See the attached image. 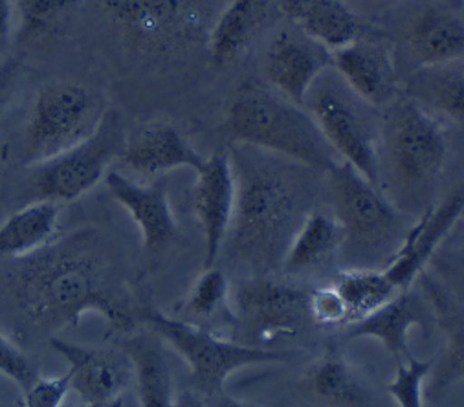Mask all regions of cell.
<instances>
[{"label": "cell", "instance_id": "23", "mask_svg": "<svg viewBox=\"0 0 464 407\" xmlns=\"http://www.w3.org/2000/svg\"><path fill=\"white\" fill-rule=\"evenodd\" d=\"M343 233L329 208H314L292 237L279 272L288 279L314 276L342 257Z\"/></svg>", "mask_w": 464, "mask_h": 407}, {"label": "cell", "instance_id": "43", "mask_svg": "<svg viewBox=\"0 0 464 407\" xmlns=\"http://www.w3.org/2000/svg\"><path fill=\"white\" fill-rule=\"evenodd\" d=\"M77 407H98V405H85V403H83V405H77Z\"/></svg>", "mask_w": 464, "mask_h": 407}, {"label": "cell", "instance_id": "18", "mask_svg": "<svg viewBox=\"0 0 464 407\" xmlns=\"http://www.w3.org/2000/svg\"><path fill=\"white\" fill-rule=\"evenodd\" d=\"M464 211V184L446 195L433 209L417 218L402 244L399 254L380 268L383 279L395 294H401L413 286L426 266L431 263L433 256L440 248V244L459 220Z\"/></svg>", "mask_w": 464, "mask_h": 407}, {"label": "cell", "instance_id": "40", "mask_svg": "<svg viewBox=\"0 0 464 407\" xmlns=\"http://www.w3.org/2000/svg\"><path fill=\"white\" fill-rule=\"evenodd\" d=\"M206 403H208L209 407H256V405H252V403H246V402H243V400H237V398H234L231 394H227V391L222 392V394H217V396L208 398Z\"/></svg>", "mask_w": 464, "mask_h": 407}, {"label": "cell", "instance_id": "31", "mask_svg": "<svg viewBox=\"0 0 464 407\" xmlns=\"http://www.w3.org/2000/svg\"><path fill=\"white\" fill-rule=\"evenodd\" d=\"M177 312L180 319L195 325L220 317L222 314L234 317V310H231V285L226 274L217 266L206 268Z\"/></svg>", "mask_w": 464, "mask_h": 407}, {"label": "cell", "instance_id": "11", "mask_svg": "<svg viewBox=\"0 0 464 407\" xmlns=\"http://www.w3.org/2000/svg\"><path fill=\"white\" fill-rule=\"evenodd\" d=\"M120 39L136 53L162 55L206 41L226 3L215 0H100Z\"/></svg>", "mask_w": 464, "mask_h": 407}, {"label": "cell", "instance_id": "6", "mask_svg": "<svg viewBox=\"0 0 464 407\" xmlns=\"http://www.w3.org/2000/svg\"><path fill=\"white\" fill-rule=\"evenodd\" d=\"M107 111L103 96L83 83H44L17 134L5 145V160L19 170L41 164L94 134Z\"/></svg>", "mask_w": 464, "mask_h": 407}, {"label": "cell", "instance_id": "24", "mask_svg": "<svg viewBox=\"0 0 464 407\" xmlns=\"http://www.w3.org/2000/svg\"><path fill=\"white\" fill-rule=\"evenodd\" d=\"M402 94L444 127L464 129V61L415 70L402 81Z\"/></svg>", "mask_w": 464, "mask_h": 407}, {"label": "cell", "instance_id": "12", "mask_svg": "<svg viewBox=\"0 0 464 407\" xmlns=\"http://www.w3.org/2000/svg\"><path fill=\"white\" fill-rule=\"evenodd\" d=\"M313 288L288 277L254 276L231 290L236 333L254 336L250 345L274 349L283 336H297L308 323Z\"/></svg>", "mask_w": 464, "mask_h": 407}, {"label": "cell", "instance_id": "27", "mask_svg": "<svg viewBox=\"0 0 464 407\" xmlns=\"http://www.w3.org/2000/svg\"><path fill=\"white\" fill-rule=\"evenodd\" d=\"M132 362L140 407H175L171 369L164 342L154 334H134L121 344Z\"/></svg>", "mask_w": 464, "mask_h": 407}, {"label": "cell", "instance_id": "41", "mask_svg": "<svg viewBox=\"0 0 464 407\" xmlns=\"http://www.w3.org/2000/svg\"><path fill=\"white\" fill-rule=\"evenodd\" d=\"M175 407H209V405L197 392H180L175 398Z\"/></svg>", "mask_w": 464, "mask_h": 407}, {"label": "cell", "instance_id": "16", "mask_svg": "<svg viewBox=\"0 0 464 407\" xmlns=\"http://www.w3.org/2000/svg\"><path fill=\"white\" fill-rule=\"evenodd\" d=\"M52 349L68 363L70 391L85 405L105 407L125 392L134 382V367L127 353L120 349L77 345L53 336Z\"/></svg>", "mask_w": 464, "mask_h": 407}, {"label": "cell", "instance_id": "21", "mask_svg": "<svg viewBox=\"0 0 464 407\" xmlns=\"http://www.w3.org/2000/svg\"><path fill=\"white\" fill-rule=\"evenodd\" d=\"M281 19L276 0H227L208 37L209 59L217 66L236 63Z\"/></svg>", "mask_w": 464, "mask_h": 407}, {"label": "cell", "instance_id": "19", "mask_svg": "<svg viewBox=\"0 0 464 407\" xmlns=\"http://www.w3.org/2000/svg\"><path fill=\"white\" fill-rule=\"evenodd\" d=\"M237 184L229 152H213L197 171L191 191L193 211L204 233V265L215 266L234 220Z\"/></svg>", "mask_w": 464, "mask_h": 407}, {"label": "cell", "instance_id": "4", "mask_svg": "<svg viewBox=\"0 0 464 407\" xmlns=\"http://www.w3.org/2000/svg\"><path fill=\"white\" fill-rule=\"evenodd\" d=\"M222 132L231 143L270 152L314 173L325 175L342 164L306 109L261 79L243 81L231 94Z\"/></svg>", "mask_w": 464, "mask_h": 407}, {"label": "cell", "instance_id": "34", "mask_svg": "<svg viewBox=\"0 0 464 407\" xmlns=\"http://www.w3.org/2000/svg\"><path fill=\"white\" fill-rule=\"evenodd\" d=\"M0 374L15 382L23 392L39 378V367L14 340L0 333Z\"/></svg>", "mask_w": 464, "mask_h": 407}, {"label": "cell", "instance_id": "5", "mask_svg": "<svg viewBox=\"0 0 464 407\" xmlns=\"http://www.w3.org/2000/svg\"><path fill=\"white\" fill-rule=\"evenodd\" d=\"M327 208L343 233L342 257L349 268H383L402 248L411 229L401 213L374 184L347 164L324 175Z\"/></svg>", "mask_w": 464, "mask_h": 407}, {"label": "cell", "instance_id": "38", "mask_svg": "<svg viewBox=\"0 0 464 407\" xmlns=\"http://www.w3.org/2000/svg\"><path fill=\"white\" fill-rule=\"evenodd\" d=\"M402 0H345V5L367 24H374L385 12Z\"/></svg>", "mask_w": 464, "mask_h": 407}, {"label": "cell", "instance_id": "10", "mask_svg": "<svg viewBox=\"0 0 464 407\" xmlns=\"http://www.w3.org/2000/svg\"><path fill=\"white\" fill-rule=\"evenodd\" d=\"M303 107L343 164L378 188L380 109L358 96L333 66L318 75Z\"/></svg>", "mask_w": 464, "mask_h": 407}, {"label": "cell", "instance_id": "1", "mask_svg": "<svg viewBox=\"0 0 464 407\" xmlns=\"http://www.w3.org/2000/svg\"><path fill=\"white\" fill-rule=\"evenodd\" d=\"M0 296L24 334L53 338L77 327L85 314H100L120 331L134 329L127 265L98 228L53 237L37 252L0 265Z\"/></svg>", "mask_w": 464, "mask_h": 407}, {"label": "cell", "instance_id": "2", "mask_svg": "<svg viewBox=\"0 0 464 407\" xmlns=\"http://www.w3.org/2000/svg\"><path fill=\"white\" fill-rule=\"evenodd\" d=\"M229 158L237 199L224 248H231L256 276H270L279 270L304 217L316 208L308 179L314 171L241 143H234Z\"/></svg>", "mask_w": 464, "mask_h": 407}, {"label": "cell", "instance_id": "37", "mask_svg": "<svg viewBox=\"0 0 464 407\" xmlns=\"http://www.w3.org/2000/svg\"><path fill=\"white\" fill-rule=\"evenodd\" d=\"M24 83V64L19 57L8 55L0 61V116L17 100Z\"/></svg>", "mask_w": 464, "mask_h": 407}, {"label": "cell", "instance_id": "20", "mask_svg": "<svg viewBox=\"0 0 464 407\" xmlns=\"http://www.w3.org/2000/svg\"><path fill=\"white\" fill-rule=\"evenodd\" d=\"M121 164L143 177H166L175 170L200 171L208 156L200 154L182 131L166 120H149L127 131Z\"/></svg>", "mask_w": 464, "mask_h": 407}, {"label": "cell", "instance_id": "30", "mask_svg": "<svg viewBox=\"0 0 464 407\" xmlns=\"http://www.w3.org/2000/svg\"><path fill=\"white\" fill-rule=\"evenodd\" d=\"M333 286L347 308L349 325L369 315L397 296L383 279L380 268L340 270L333 279Z\"/></svg>", "mask_w": 464, "mask_h": 407}, {"label": "cell", "instance_id": "17", "mask_svg": "<svg viewBox=\"0 0 464 407\" xmlns=\"http://www.w3.org/2000/svg\"><path fill=\"white\" fill-rule=\"evenodd\" d=\"M415 327L426 336H430L437 327L433 308L417 283L369 315L351 323L343 329V334L347 340L371 338L380 342L383 351L399 365L413 358L408 340L410 331Z\"/></svg>", "mask_w": 464, "mask_h": 407}, {"label": "cell", "instance_id": "15", "mask_svg": "<svg viewBox=\"0 0 464 407\" xmlns=\"http://www.w3.org/2000/svg\"><path fill=\"white\" fill-rule=\"evenodd\" d=\"M111 197L129 213L141 235V248L149 257H160L179 238V224L169 200L166 177L140 184L123 173L109 171L103 179Z\"/></svg>", "mask_w": 464, "mask_h": 407}, {"label": "cell", "instance_id": "25", "mask_svg": "<svg viewBox=\"0 0 464 407\" xmlns=\"http://www.w3.org/2000/svg\"><path fill=\"white\" fill-rule=\"evenodd\" d=\"M276 3L283 19L299 26L331 52L347 46L369 26L345 5V0H276Z\"/></svg>", "mask_w": 464, "mask_h": 407}, {"label": "cell", "instance_id": "14", "mask_svg": "<svg viewBox=\"0 0 464 407\" xmlns=\"http://www.w3.org/2000/svg\"><path fill=\"white\" fill-rule=\"evenodd\" d=\"M333 68L358 96L380 111L402 94L392 44L371 24L358 39L333 52Z\"/></svg>", "mask_w": 464, "mask_h": 407}, {"label": "cell", "instance_id": "7", "mask_svg": "<svg viewBox=\"0 0 464 407\" xmlns=\"http://www.w3.org/2000/svg\"><path fill=\"white\" fill-rule=\"evenodd\" d=\"M127 129L118 111L109 109L100 127L82 143L64 152L21 170L23 179L17 189V208L50 202L70 204L94 189L109 173V168L121 158Z\"/></svg>", "mask_w": 464, "mask_h": 407}, {"label": "cell", "instance_id": "13", "mask_svg": "<svg viewBox=\"0 0 464 407\" xmlns=\"http://www.w3.org/2000/svg\"><path fill=\"white\" fill-rule=\"evenodd\" d=\"M329 66H333V52L286 19H281L259 46L263 83L299 105Z\"/></svg>", "mask_w": 464, "mask_h": 407}, {"label": "cell", "instance_id": "42", "mask_svg": "<svg viewBox=\"0 0 464 407\" xmlns=\"http://www.w3.org/2000/svg\"><path fill=\"white\" fill-rule=\"evenodd\" d=\"M105 407H121V403H120V400H116V402H112V403H109Z\"/></svg>", "mask_w": 464, "mask_h": 407}, {"label": "cell", "instance_id": "36", "mask_svg": "<svg viewBox=\"0 0 464 407\" xmlns=\"http://www.w3.org/2000/svg\"><path fill=\"white\" fill-rule=\"evenodd\" d=\"M431 263L442 265V268H446L448 272H464V211L440 244V248L433 256Z\"/></svg>", "mask_w": 464, "mask_h": 407}, {"label": "cell", "instance_id": "22", "mask_svg": "<svg viewBox=\"0 0 464 407\" xmlns=\"http://www.w3.org/2000/svg\"><path fill=\"white\" fill-rule=\"evenodd\" d=\"M417 285L426 294L437 327L444 334V349L437 362H431V371L426 380V396L437 398L453 383L464 380V305L437 277L422 272Z\"/></svg>", "mask_w": 464, "mask_h": 407}, {"label": "cell", "instance_id": "33", "mask_svg": "<svg viewBox=\"0 0 464 407\" xmlns=\"http://www.w3.org/2000/svg\"><path fill=\"white\" fill-rule=\"evenodd\" d=\"M308 310H311L313 323L318 325V327H329V329H345L349 325V315L347 308L333 286V283L325 286H316L311 292V305H308Z\"/></svg>", "mask_w": 464, "mask_h": 407}, {"label": "cell", "instance_id": "35", "mask_svg": "<svg viewBox=\"0 0 464 407\" xmlns=\"http://www.w3.org/2000/svg\"><path fill=\"white\" fill-rule=\"evenodd\" d=\"M70 392V380L64 373L53 378H37L30 389L24 391V407H61Z\"/></svg>", "mask_w": 464, "mask_h": 407}, {"label": "cell", "instance_id": "32", "mask_svg": "<svg viewBox=\"0 0 464 407\" xmlns=\"http://www.w3.org/2000/svg\"><path fill=\"white\" fill-rule=\"evenodd\" d=\"M430 371L431 362L410 358L397 365V374L385 389L399 407H424V389Z\"/></svg>", "mask_w": 464, "mask_h": 407}, {"label": "cell", "instance_id": "9", "mask_svg": "<svg viewBox=\"0 0 464 407\" xmlns=\"http://www.w3.org/2000/svg\"><path fill=\"white\" fill-rule=\"evenodd\" d=\"M141 321L186 362L191 385L204 400L226 392L227 378L243 367L281 365L292 360L285 351L227 340L195 323L152 308L141 312Z\"/></svg>", "mask_w": 464, "mask_h": 407}, {"label": "cell", "instance_id": "28", "mask_svg": "<svg viewBox=\"0 0 464 407\" xmlns=\"http://www.w3.org/2000/svg\"><path fill=\"white\" fill-rule=\"evenodd\" d=\"M63 206L50 202L14 209L0 224V265L26 257L57 235Z\"/></svg>", "mask_w": 464, "mask_h": 407}, {"label": "cell", "instance_id": "8", "mask_svg": "<svg viewBox=\"0 0 464 407\" xmlns=\"http://www.w3.org/2000/svg\"><path fill=\"white\" fill-rule=\"evenodd\" d=\"M371 26L392 44L401 81L426 66L464 61V0H402Z\"/></svg>", "mask_w": 464, "mask_h": 407}, {"label": "cell", "instance_id": "26", "mask_svg": "<svg viewBox=\"0 0 464 407\" xmlns=\"http://www.w3.org/2000/svg\"><path fill=\"white\" fill-rule=\"evenodd\" d=\"M304 382L311 394L327 407H380L360 369L334 347L308 367Z\"/></svg>", "mask_w": 464, "mask_h": 407}, {"label": "cell", "instance_id": "3", "mask_svg": "<svg viewBox=\"0 0 464 407\" xmlns=\"http://www.w3.org/2000/svg\"><path fill=\"white\" fill-rule=\"evenodd\" d=\"M448 152L446 127L408 96L380 111L378 189L406 217L437 206Z\"/></svg>", "mask_w": 464, "mask_h": 407}, {"label": "cell", "instance_id": "29", "mask_svg": "<svg viewBox=\"0 0 464 407\" xmlns=\"http://www.w3.org/2000/svg\"><path fill=\"white\" fill-rule=\"evenodd\" d=\"M83 0H12L14 44L37 46L61 35Z\"/></svg>", "mask_w": 464, "mask_h": 407}, {"label": "cell", "instance_id": "39", "mask_svg": "<svg viewBox=\"0 0 464 407\" xmlns=\"http://www.w3.org/2000/svg\"><path fill=\"white\" fill-rule=\"evenodd\" d=\"M12 46H14L12 0H0V61L10 55Z\"/></svg>", "mask_w": 464, "mask_h": 407}]
</instances>
